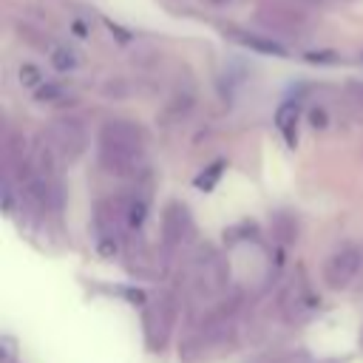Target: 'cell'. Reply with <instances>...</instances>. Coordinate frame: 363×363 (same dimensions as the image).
<instances>
[{
	"instance_id": "1",
	"label": "cell",
	"mask_w": 363,
	"mask_h": 363,
	"mask_svg": "<svg viewBox=\"0 0 363 363\" xmlns=\"http://www.w3.org/2000/svg\"><path fill=\"white\" fill-rule=\"evenodd\" d=\"M99 156L102 164L116 170V173H128L139 164L142 159V136L133 125L128 122H108L102 128V139H99Z\"/></svg>"
},
{
	"instance_id": "2",
	"label": "cell",
	"mask_w": 363,
	"mask_h": 363,
	"mask_svg": "<svg viewBox=\"0 0 363 363\" xmlns=\"http://www.w3.org/2000/svg\"><path fill=\"white\" fill-rule=\"evenodd\" d=\"M360 267H363V252H360L357 247H343V250H337V252L326 261L323 278H326L329 286L340 289V286H346L349 281H354V275L360 272Z\"/></svg>"
},
{
	"instance_id": "3",
	"label": "cell",
	"mask_w": 363,
	"mask_h": 363,
	"mask_svg": "<svg viewBox=\"0 0 363 363\" xmlns=\"http://www.w3.org/2000/svg\"><path fill=\"white\" fill-rule=\"evenodd\" d=\"M48 142H51L54 150H60L62 156L74 159V156L82 150V145H85V130H82L79 122H74V119H60V122H54V128L48 130Z\"/></svg>"
},
{
	"instance_id": "4",
	"label": "cell",
	"mask_w": 363,
	"mask_h": 363,
	"mask_svg": "<svg viewBox=\"0 0 363 363\" xmlns=\"http://www.w3.org/2000/svg\"><path fill=\"white\" fill-rule=\"evenodd\" d=\"M48 60H51V65L57 68V71H74L77 68V54L68 48V45H60V43H51L48 45Z\"/></svg>"
},
{
	"instance_id": "5",
	"label": "cell",
	"mask_w": 363,
	"mask_h": 363,
	"mask_svg": "<svg viewBox=\"0 0 363 363\" xmlns=\"http://www.w3.org/2000/svg\"><path fill=\"white\" fill-rule=\"evenodd\" d=\"M295 119H298V108H295L292 102L281 105L278 113H275V122H278V128L286 133V139H292V125H295Z\"/></svg>"
},
{
	"instance_id": "6",
	"label": "cell",
	"mask_w": 363,
	"mask_h": 363,
	"mask_svg": "<svg viewBox=\"0 0 363 363\" xmlns=\"http://www.w3.org/2000/svg\"><path fill=\"white\" fill-rule=\"evenodd\" d=\"M244 45H250V48H258V51H267V54H278V57H284L286 51H284V45H278V43H272V40H258V37H238Z\"/></svg>"
},
{
	"instance_id": "7",
	"label": "cell",
	"mask_w": 363,
	"mask_h": 363,
	"mask_svg": "<svg viewBox=\"0 0 363 363\" xmlns=\"http://www.w3.org/2000/svg\"><path fill=\"white\" fill-rule=\"evenodd\" d=\"M20 82H23L26 88H40V85H43V71H40L37 65L26 62V65H20Z\"/></svg>"
},
{
	"instance_id": "8",
	"label": "cell",
	"mask_w": 363,
	"mask_h": 363,
	"mask_svg": "<svg viewBox=\"0 0 363 363\" xmlns=\"http://www.w3.org/2000/svg\"><path fill=\"white\" fill-rule=\"evenodd\" d=\"M145 213H147V204H145V199H133L130 201V210H128V224L136 230V227H142V221H145Z\"/></svg>"
},
{
	"instance_id": "9",
	"label": "cell",
	"mask_w": 363,
	"mask_h": 363,
	"mask_svg": "<svg viewBox=\"0 0 363 363\" xmlns=\"http://www.w3.org/2000/svg\"><path fill=\"white\" fill-rule=\"evenodd\" d=\"M37 99H43V102L62 99V88H60V85H54V82H43V85L37 88Z\"/></svg>"
},
{
	"instance_id": "10",
	"label": "cell",
	"mask_w": 363,
	"mask_h": 363,
	"mask_svg": "<svg viewBox=\"0 0 363 363\" xmlns=\"http://www.w3.org/2000/svg\"><path fill=\"white\" fill-rule=\"evenodd\" d=\"M221 167H224V164H221V162H216V164H213V167H210L207 173H201V176L196 179V187H201V190H210V187L216 184L213 179H216V176L221 173Z\"/></svg>"
}]
</instances>
